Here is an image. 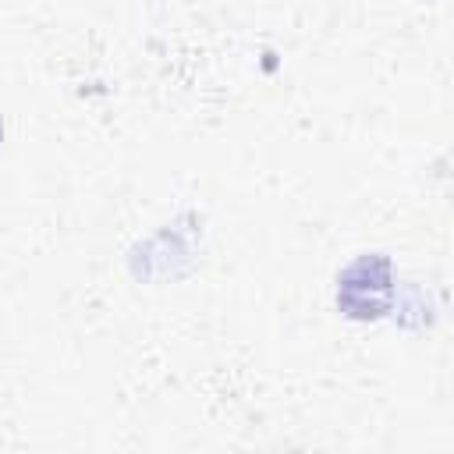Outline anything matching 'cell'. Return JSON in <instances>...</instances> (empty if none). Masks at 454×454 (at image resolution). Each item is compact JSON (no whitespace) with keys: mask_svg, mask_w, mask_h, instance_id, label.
Returning <instances> with one entry per match:
<instances>
[{"mask_svg":"<svg viewBox=\"0 0 454 454\" xmlns=\"http://www.w3.org/2000/svg\"><path fill=\"white\" fill-rule=\"evenodd\" d=\"M337 301L355 319H376L390 305V262L387 255H362L337 280Z\"/></svg>","mask_w":454,"mask_h":454,"instance_id":"6da1fadb","label":"cell"},{"mask_svg":"<svg viewBox=\"0 0 454 454\" xmlns=\"http://www.w3.org/2000/svg\"><path fill=\"white\" fill-rule=\"evenodd\" d=\"M0 138H4V124H0Z\"/></svg>","mask_w":454,"mask_h":454,"instance_id":"7a4b0ae2","label":"cell"}]
</instances>
